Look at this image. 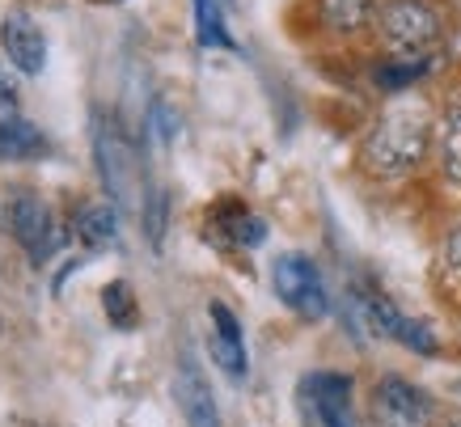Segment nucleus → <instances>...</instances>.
<instances>
[{"instance_id":"9","label":"nucleus","mask_w":461,"mask_h":427,"mask_svg":"<svg viewBox=\"0 0 461 427\" xmlns=\"http://www.w3.org/2000/svg\"><path fill=\"white\" fill-rule=\"evenodd\" d=\"M203 233L216 241V246L229 250H258L267 241V221L258 212L241 204V199H216L203 221Z\"/></svg>"},{"instance_id":"17","label":"nucleus","mask_w":461,"mask_h":427,"mask_svg":"<svg viewBox=\"0 0 461 427\" xmlns=\"http://www.w3.org/2000/svg\"><path fill=\"white\" fill-rule=\"evenodd\" d=\"M436 64H440V56H415V59L390 56V59H381V64H373V85L385 89V94H406L411 85L428 81L436 72Z\"/></svg>"},{"instance_id":"12","label":"nucleus","mask_w":461,"mask_h":427,"mask_svg":"<svg viewBox=\"0 0 461 427\" xmlns=\"http://www.w3.org/2000/svg\"><path fill=\"white\" fill-rule=\"evenodd\" d=\"M174 394H178V406H182L186 427H224L221 423V411H216V398H212L208 377L199 372V359L191 356V351H182V359H178Z\"/></svg>"},{"instance_id":"11","label":"nucleus","mask_w":461,"mask_h":427,"mask_svg":"<svg viewBox=\"0 0 461 427\" xmlns=\"http://www.w3.org/2000/svg\"><path fill=\"white\" fill-rule=\"evenodd\" d=\"M94 157H98V174L111 191V204H123V207H136V191H131V149L127 140L114 132L111 123H98L94 127Z\"/></svg>"},{"instance_id":"14","label":"nucleus","mask_w":461,"mask_h":427,"mask_svg":"<svg viewBox=\"0 0 461 427\" xmlns=\"http://www.w3.org/2000/svg\"><path fill=\"white\" fill-rule=\"evenodd\" d=\"M436 166L440 178L461 191V94L448 97L445 111L436 114Z\"/></svg>"},{"instance_id":"2","label":"nucleus","mask_w":461,"mask_h":427,"mask_svg":"<svg viewBox=\"0 0 461 427\" xmlns=\"http://www.w3.org/2000/svg\"><path fill=\"white\" fill-rule=\"evenodd\" d=\"M373 30L390 56H436V47L445 39V14L432 0H381Z\"/></svg>"},{"instance_id":"3","label":"nucleus","mask_w":461,"mask_h":427,"mask_svg":"<svg viewBox=\"0 0 461 427\" xmlns=\"http://www.w3.org/2000/svg\"><path fill=\"white\" fill-rule=\"evenodd\" d=\"M351 304L368 322L373 334H385V339H393L398 347L415 351V356H440V339L432 334V326H423L420 317L402 313L381 288H351Z\"/></svg>"},{"instance_id":"4","label":"nucleus","mask_w":461,"mask_h":427,"mask_svg":"<svg viewBox=\"0 0 461 427\" xmlns=\"http://www.w3.org/2000/svg\"><path fill=\"white\" fill-rule=\"evenodd\" d=\"M271 288L280 296L296 317H305V322H321V317L330 313V292H326V279H321L318 262L309 259V254H280L276 267H271Z\"/></svg>"},{"instance_id":"16","label":"nucleus","mask_w":461,"mask_h":427,"mask_svg":"<svg viewBox=\"0 0 461 427\" xmlns=\"http://www.w3.org/2000/svg\"><path fill=\"white\" fill-rule=\"evenodd\" d=\"M51 152V140L42 136L39 123L30 119H5L0 123V161H39Z\"/></svg>"},{"instance_id":"8","label":"nucleus","mask_w":461,"mask_h":427,"mask_svg":"<svg viewBox=\"0 0 461 427\" xmlns=\"http://www.w3.org/2000/svg\"><path fill=\"white\" fill-rule=\"evenodd\" d=\"M0 51L22 77H39L47 68V34L26 9H9L0 17Z\"/></svg>"},{"instance_id":"22","label":"nucleus","mask_w":461,"mask_h":427,"mask_svg":"<svg viewBox=\"0 0 461 427\" xmlns=\"http://www.w3.org/2000/svg\"><path fill=\"white\" fill-rule=\"evenodd\" d=\"M149 132H153L161 144L178 136V114L169 111V102H153V111H149Z\"/></svg>"},{"instance_id":"7","label":"nucleus","mask_w":461,"mask_h":427,"mask_svg":"<svg viewBox=\"0 0 461 427\" xmlns=\"http://www.w3.org/2000/svg\"><path fill=\"white\" fill-rule=\"evenodd\" d=\"M301 398L318 419V427H360L356 423V381L339 368H318L301 381Z\"/></svg>"},{"instance_id":"1","label":"nucleus","mask_w":461,"mask_h":427,"mask_svg":"<svg viewBox=\"0 0 461 427\" xmlns=\"http://www.w3.org/2000/svg\"><path fill=\"white\" fill-rule=\"evenodd\" d=\"M436 152V119L420 102H390L360 140V169L381 182L411 178Z\"/></svg>"},{"instance_id":"19","label":"nucleus","mask_w":461,"mask_h":427,"mask_svg":"<svg viewBox=\"0 0 461 427\" xmlns=\"http://www.w3.org/2000/svg\"><path fill=\"white\" fill-rule=\"evenodd\" d=\"M102 313H106V322L114 331H136L140 326V301H136V292H131L127 279H111L102 288Z\"/></svg>"},{"instance_id":"20","label":"nucleus","mask_w":461,"mask_h":427,"mask_svg":"<svg viewBox=\"0 0 461 427\" xmlns=\"http://www.w3.org/2000/svg\"><path fill=\"white\" fill-rule=\"evenodd\" d=\"M144 233H149V246L161 250V241H166V216H169V195L161 191V186H153L149 191V199H144Z\"/></svg>"},{"instance_id":"10","label":"nucleus","mask_w":461,"mask_h":427,"mask_svg":"<svg viewBox=\"0 0 461 427\" xmlns=\"http://www.w3.org/2000/svg\"><path fill=\"white\" fill-rule=\"evenodd\" d=\"M208 322H212V359L229 381H246L250 372V356H246V331L241 317L224 301H208Z\"/></svg>"},{"instance_id":"21","label":"nucleus","mask_w":461,"mask_h":427,"mask_svg":"<svg viewBox=\"0 0 461 427\" xmlns=\"http://www.w3.org/2000/svg\"><path fill=\"white\" fill-rule=\"evenodd\" d=\"M440 279L453 292H461V216L445 233V241H440Z\"/></svg>"},{"instance_id":"5","label":"nucleus","mask_w":461,"mask_h":427,"mask_svg":"<svg viewBox=\"0 0 461 427\" xmlns=\"http://www.w3.org/2000/svg\"><path fill=\"white\" fill-rule=\"evenodd\" d=\"M5 224H9L14 241L26 250V259L34 267H42V262L51 259V250L64 241L56 216H51V204L34 191H14L5 199Z\"/></svg>"},{"instance_id":"24","label":"nucleus","mask_w":461,"mask_h":427,"mask_svg":"<svg viewBox=\"0 0 461 427\" xmlns=\"http://www.w3.org/2000/svg\"><path fill=\"white\" fill-rule=\"evenodd\" d=\"M448 427H461V423H448Z\"/></svg>"},{"instance_id":"6","label":"nucleus","mask_w":461,"mask_h":427,"mask_svg":"<svg viewBox=\"0 0 461 427\" xmlns=\"http://www.w3.org/2000/svg\"><path fill=\"white\" fill-rule=\"evenodd\" d=\"M373 419L377 427H432L436 406L415 381L385 372L373 386Z\"/></svg>"},{"instance_id":"13","label":"nucleus","mask_w":461,"mask_h":427,"mask_svg":"<svg viewBox=\"0 0 461 427\" xmlns=\"http://www.w3.org/2000/svg\"><path fill=\"white\" fill-rule=\"evenodd\" d=\"M381 0H313V22L335 39H360L377 22Z\"/></svg>"},{"instance_id":"15","label":"nucleus","mask_w":461,"mask_h":427,"mask_svg":"<svg viewBox=\"0 0 461 427\" xmlns=\"http://www.w3.org/2000/svg\"><path fill=\"white\" fill-rule=\"evenodd\" d=\"M191 14H195V42L203 51H238L229 26V0H191Z\"/></svg>"},{"instance_id":"23","label":"nucleus","mask_w":461,"mask_h":427,"mask_svg":"<svg viewBox=\"0 0 461 427\" xmlns=\"http://www.w3.org/2000/svg\"><path fill=\"white\" fill-rule=\"evenodd\" d=\"M89 5H123V0H89Z\"/></svg>"},{"instance_id":"18","label":"nucleus","mask_w":461,"mask_h":427,"mask_svg":"<svg viewBox=\"0 0 461 427\" xmlns=\"http://www.w3.org/2000/svg\"><path fill=\"white\" fill-rule=\"evenodd\" d=\"M72 224H77V237H81L89 250H106L119 241V212H114L111 199L85 204L81 212L72 216Z\"/></svg>"}]
</instances>
